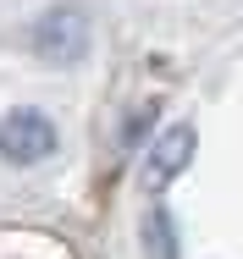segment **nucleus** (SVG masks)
<instances>
[{"label":"nucleus","mask_w":243,"mask_h":259,"mask_svg":"<svg viewBox=\"0 0 243 259\" xmlns=\"http://www.w3.org/2000/svg\"><path fill=\"white\" fill-rule=\"evenodd\" d=\"M89 45H94V33H89V17L78 6H50L28 33V50L45 66H78L89 55Z\"/></svg>","instance_id":"f257e3e1"},{"label":"nucleus","mask_w":243,"mask_h":259,"mask_svg":"<svg viewBox=\"0 0 243 259\" xmlns=\"http://www.w3.org/2000/svg\"><path fill=\"white\" fill-rule=\"evenodd\" d=\"M0 155L6 165H39L55 155V121L45 110H6L0 116Z\"/></svg>","instance_id":"f03ea898"},{"label":"nucleus","mask_w":243,"mask_h":259,"mask_svg":"<svg viewBox=\"0 0 243 259\" xmlns=\"http://www.w3.org/2000/svg\"><path fill=\"white\" fill-rule=\"evenodd\" d=\"M194 149H199V133L188 121H177V127H166L155 144L144 149V165H138V182H144V193H160V188H171L188 165H194Z\"/></svg>","instance_id":"7ed1b4c3"},{"label":"nucleus","mask_w":243,"mask_h":259,"mask_svg":"<svg viewBox=\"0 0 243 259\" xmlns=\"http://www.w3.org/2000/svg\"><path fill=\"white\" fill-rule=\"evenodd\" d=\"M138 232H144V254L149 259H177V226H171L166 204H149Z\"/></svg>","instance_id":"20e7f679"}]
</instances>
